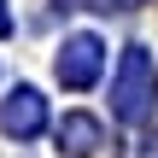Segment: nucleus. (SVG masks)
<instances>
[{"label":"nucleus","instance_id":"obj_2","mask_svg":"<svg viewBox=\"0 0 158 158\" xmlns=\"http://www.w3.org/2000/svg\"><path fill=\"white\" fill-rule=\"evenodd\" d=\"M100 64H106V41H100V35H70V41L59 47V59H53V76L82 94V88L100 82Z\"/></svg>","mask_w":158,"mask_h":158},{"label":"nucleus","instance_id":"obj_6","mask_svg":"<svg viewBox=\"0 0 158 158\" xmlns=\"http://www.w3.org/2000/svg\"><path fill=\"white\" fill-rule=\"evenodd\" d=\"M0 35H12V12H6V0H0Z\"/></svg>","mask_w":158,"mask_h":158},{"label":"nucleus","instance_id":"obj_3","mask_svg":"<svg viewBox=\"0 0 158 158\" xmlns=\"http://www.w3.org/2000/svg\"><path fill=\"white\" fill-rule=\"evenodd\" d=\"M47 129V100L35 94V88H12L6 100H0V135H12V141H35Z\"/></svg>","mask_w":158,"mask_h":158},{"label":"nucleus","instance_id":"obj_4","mask_svg":"<svg viewBox=\"0 0 158 158\" xmlns=\"http://www.w3.org/2000/svg\"><path fill=\"white\" fill-rule=\"evenodd\" d=\"M59 147L70 158H94L106 147V129H100V117H88V111H70L64 123H59Z\"/></svg>","mask_w":158,"mask_h":158},{"label":"nucleus","instance_id":"obj_5","mask_svg":"<svg viewBox=\"0 0 158 158\" xmlns=\"http://www.w3.org/2000/svg\"><path fill=\"white\" fill-rule=\"evenodd\" d=\"M88 12H135V6H147V0H82Z\"/></svg>","mask_w":158,"mask_h":158},{"label":"nucleus","instance_id":"obj_7","mask_svg":"<svg viewBox=\"0 0 158 158\" xmlns=\"http://www.w3.org/2000/svg\"><path fill=\"white\" fill-rule=\"evenodd\" d=\"M141 158H158V135H152V141H147V147H141Z\"/></svg>","mask_w":158,"mask_h":158},{"label":"nucleus","instance_id":"obj_1","mask_svg":"<svg viewBox=\"0 0 158 158\" xmlns=\"http://www.w3.org/2000/svg\"><path fill=\"white\" fill-rule=\"evenodd\" d=\"M158 106V64L147 47H123L117 59V82H111V117L117 123H141Z\"/></svg>","mask_w":158,"mask_h":158}]
</instances>
